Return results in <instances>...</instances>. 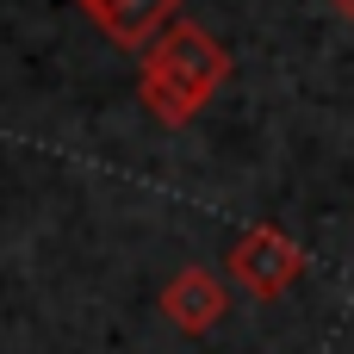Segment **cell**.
Listing matches in <instances>:
<instances>
[{
  "label": "cell",
  "instance_id": "7a4b0ae2",
  "mask_svg": "<svg viewBox=\"0 0 354 354\" xmlns=\"http://www.w3.org/2000/svg\"><path fill=\"white\" fill-rule=\"evenodd\" d=\"M299 274H305V249H299L286 230H274V224L243 230L236 249H230V280L249 286L255 299H280Z\"/></svg>",
  "mask_w": 354,
  "mask_h": 354
},
{
  "label": "cell",
  "instance_id": "5b68a950",
  "mask_svg": "<svg viewBox=\"0 0 354 354\" xmlns=\"http://www.w3.org/2000/svg\"><path fill=\"white\" fill-rule=\"evenodd\" d=\"M342 6H348V12H354V0H342Z\"/></svg>",
  "mask_w": 354,
  "mask_h": 354
},
{
  "label": "cell",
  "instance_id": "3957f363",
  "mask_svg": "<svg viewBox=\"0 0 354 354\" xmlns=\"http://www.w3.org/2000/svg\"><path fill=\"white\" fill-rule=\"evenodd\" d=\"M81 6L118 50H149L168 25H180V0H81Z\"/></svg>",
  "mask_w": 354,
  "mask_h": 354
},
{
  "label": "cell",
  "instance_id": "6da1fadb",
  "mask_svg": "<svg viewBox=\"0 0 354 354\" xmlns=\"http://www.w3.org/2000/svg\"><path fill=\"white\" fill-rule=\"evenodd\" d=\"M224 75H230L224 44H218L205 25L180 19V25H168V31L143 50V106H149L162 124H187V118L224 87Z\"/></svg>",
  "mask_w": 354,
  "mask_h": 354
},
{
  "label": "cell",
  "instance_id": "277c9868",
  "mask_svg": "<svg viewBox=\"0 0 354 354\" xmlns=\"http://www.w3.org/2000/svg\"><path fill=\"white\" fill-rule=\"evenodd\" d=\"M224 305H230V286H224L212 268H180V274L168 280V292H162V317L180 324L187 336L212 330V324L224 317Z\"/></svg>",
  "mask_w": 354,
  "mask_h": 354
}]
</instances>
